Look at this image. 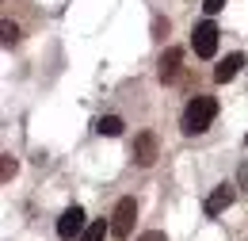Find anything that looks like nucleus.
I'll use <instances>...</instances> for the list:
<instances>
[{
	"instance_id": "f257e3e1",
	"label": "nucleus",
	"mask_w": 248,
	"mask_h": 241,
	"mask_svg": "<svg viewBox=\"0 0 248 241\" xmlns=\"http://www.w3.org/2000/svg\"><path fill=\"white\" fill-rule=\"evenodd\" d=\"M214 115H217V100L214 96H195L191 103L184 107V134L191 138V134H202L210 122H214Z\"/></svg>"
},
{
	"instance_id": "9d476101",
	"label": "nucleus",
	"mask_w": 248,
	"mask_h": 241,
	"mask_svg": "<svg viewBox=\"0 0 248 241\" xmlns=\"http://www.w3.org/2000/svg\"><path fill=\"white\" fill-rule=\"evenodd\" d=\"M107 234H111V222H103V218H99V222H92V226L80 234V241H103Z\"/></svg>"
},
{
	"instance_id": "1a4fd4ad",
	"label": "nucleus",
	"mask_w": 248,
	"mask_h": 241,
	"mask_svg": "<svg viewBox=\"0 0 248 241\" xmlns=\"http://www.w3.org/2000/svg\"><path fill=\"white\" fill-rule=\"evenodd\" d=\"M123 126H126V122L119 119V115H103V119L95 122V134H107V138H119V134H123Z\"/></svg>"
},
{
	"instance_id": "0eeeda50",
	"label": "nucleus",
	"mask_w": 248,
	"mask_h": 241,
	"mask_svg": "<svg viewBox=\"0 0 248 241\" xmlns=\"http://www.w3.org/2000/svg\"><path fill=\"white\" fill-rule=\"evenodd\" d=\"M134 161H138L141 169H149V165L156 161V134L145 130V134H138V138H134Z\"/></svg>"
},
{
	"instance_id": "dca6fc26",
	"label": "nucleus",
	"mask_w": 248,
	"mask_h": 241,
	"mask_svg": "<svg viewBox=\"0 0 248 241\" xmlns=\"http://www.w3.org/2000/svg\"><path fill=\"white\" fill-rule=\"evenodd\" d=\"M138 241H168V238H164L160 230H149V234H141V238H138Z\"/></svg>"
},
{
	"instance_id": "2eb2a0df",
	"label": "nucleus",
	"mask_w": 248,
	"mask_h": 241,
	"mask_svg": "<svg viewBox=\"0 0 248 241\" xmlns=\"http://www.w3.org/2000/svg\"><path fill=\"white\" fill-rule=\"evenodd\" d=\"M237 180H241V191H248V161L241 165V172H237Z\"/></svg>"
},
{
	"instance_id": "20e7f679",
	"label": "nucleus",
	"mask_w": 248,
	"mask_h": 241,
	"mask_svg": "<svg viewBox=\"0 0 248 241\" xmlns=\"http://www.w3.org/2000/svg\"><path fill=\"white\" fill-rule=\"evenodd\" d=\"M156 73H160V81H164V85H176V81H180V73H184V50H180V46L164 50V54H160V65H156Z\"/></svg>"
},
{
	"instance_id": "f3484780",
	"label": "nucleus",
	"mask_w": 248,
	"mask_h": 241,
	"mask_svg": "<svg viewBox=\"0 0 248 241\" xmlns=\"http://www.w3.org/2000/svg\"><path fill=\"white\" fill-rule=\"evenodd\" d=\"M245 142H248V134H245Z\"/></svg>"
},
{
	"instance_id": "9b49d317",
	"label": "nucleus",
	"mask_w": 248,
	"mask_h": 241,
	"mask_svg": "<svg viewBox=\"0 0 248 241\" xmlns=\"http://www.w3.org/2000/svg\"><path fill=\"white\" fill-rule=\"evenodd\" d=\"M0 31H4V46H12V42L19 38V27H16L12 19H4V23H0Z\"/></svg>"
},
{
	"instance_id": "6e6552de",
	"label": "nucleus",
	"mask_w": 248,
	"mask_h": 241,
	"mask_svg": "<svg viewBox=\"0 0 248 241\" xmlns=\"http://www.w3.org/2000/svg\"><path fill=\"white\" fill-rule=\"evenodd\" d=\"M241 65H245V54H229V58H225V61H221V65L214 69V81H217V85L233 81V77L241 73Z\"/></svg>"
},
{
	"instance_id": "423d86ee",
	"label": "nucleus",
	"mask_w": 248,
	"mask_h": 241,
	"mask_svg": "<svg viewBox=\"0 0 248 241\" xmlns=\"http://www.w3.org/2000/svg\"><path fill=\"white\" fill-rule=\"evenodd\" d=\"M77 234H84V211L80 207H69V211L58 218V238H77Z\"/></svg>"
},
{
	"instance_id": "4468645a",
	"label": "nucleus",
	"mask_w": 248,
	"mask_h": 241,
	"mask_svg": "<svg viewBox=\"0 0 248 241\" xmlns=\"http://www.w3.org/2000/svg\"><path fill=\"white\" fill-rule=\"evenodd\" d=\"M168 34V19H153V38H164Z\"/></svg>"
},
{
	"instance_id": "7ed1b4c3",
	"label": "nucleus",
	"mask_w": 248,
	"mask_h": 241,
	"mask_svg": "<svg viewBox=\"0 0 248 241\" xmlns=\"http://www.w3.org/2000/svg\"><path fill=\"white\" fill-rule=\"evenodd\" d=\"M191 46H195V54H199V58H214V54H217V27L210 23V19H202V23L195 27Z\"/></svg>"
},
{
	"instance_id": "f03ea898",
	"label": "nucleus",
	"mask_w": 248,
	"mask_h": 241,
	"mask_svg": "<svg viewBox=\"0 0 248 241\" xmlns=\"http://www.w3.org/2000/svg\"><path fill=\"white\" fill-rule=\"evenodd\" d=\"M134 218H138V203L126 195V199H119V207H115V214H111V238L126 241L130 238V230H134Z\"/></svg>"
},
{
	"instance_id": "f8f14e48",
	"label": "nucleus",
	"mask_w": 248,
	"mask_h": 241,
	"mask_svg": "<svg viewBox=\"0 0 248 241\" xmlns=\"http://www.w3.org/2000/svg\"><path fill=\"white\" fill-rule=\"evenodd\" d=\"M12 176H16V161H12V153H4V169H0V180L8 184Z\"/></svg>"
},
{
	"instance_id": "ddd939ff",
	"label": "nucleus",
	"mask_w": 248,
	"mask_h": 241,
	"mask_svg": "<svg viewBox=\"0 0 248 241\" xmlns=\"http://www.w3.org/2000/svg\"><path fill=\"white\" fill-rule=\"evenodd\" d=\"M221 8H225V0H202V12H206V16H214Z\"/></svg>"
},
{
	"instance_id": "39448f33",
	"label": "nucleus",
	"mask_w": 248,
	"mask_h": 241,
	"mask_svg": "<svg viewBox=\"0 0 248 241\" xmlns=\"http://www.w3.org/2000/svg\"><path fill=\"white\" fill-rule=\"evenodd\" d=\"M233 199H237V188L233 184H217L214 191H210V199H206V214H221L233 207Z\"/></svg>"
}]
</instances>
